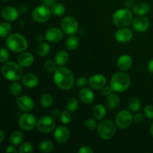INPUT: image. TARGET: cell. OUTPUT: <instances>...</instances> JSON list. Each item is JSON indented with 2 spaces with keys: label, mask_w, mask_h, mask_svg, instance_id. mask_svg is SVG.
Returning <instances> with one entry per match:
<instances>
[{
  "label": "cell",
  "mask_w": 153,
  "mask_h": 153,
  "mask_svg": "<svg viewBox=\"0 0 153 153\" xmlns=\"http://www.w3.org/2000/svg\"><path fill=\"white\" fill-rule=\"evenodd\" d=\"M132 26L137 32H143L149 28V21L146 16L137 15L133 19Z\"/></svg>",
  "instance_id": "12"
},
{
  "label": "cell",
  "mask_w": 153,
  "mask_h": 153,
  "mask_svg": "<svg viewBox=\"0 0 153 153\" xmlns=\"http://www.w3.org/2000/svg\"><path fill=\"white\" fill-rule=\"evenodd\" d=\"M144 114L148 119H153V105H149L144 108Z\"/></svg>",
  "instance_id": "42"
},
{
  "label": "cell",
  "mask_w": 153,
  "mask_h": 153,
  "mask_svg": "<svg viewBox=\"0 0 153 153\" xmlns=\"http://www.w3.org/2000/svg\"><path fill=\"white\" fill-rule=\"evenodd\" d=\"M6 47L15 53L23 52L28 48V43L25 37L19 34H12L7 38L5 42Z\"/></svg>",
  "instance_id": "3"
},
{
  "label": "cell",
  "mask_w": 153,
  "mask_h": 153,
  "mask_svg": "<svg viewBox=\"0 0 153 153\" xmlns=\"http://www.w3.org/2000/svg\"><path fill=\"white\" fill-rule=\"evenodd\" d=\"M133 120L137 123H140L144 120V117L141 113H137L133 116Z\"/></svg>",
  "instance_id": "45"
},
{
  "label": "cell",
  "mask_w": 153,
  "mask_h": 153,
  "mask_svg": "<svg viewBox=\"0 0 153 153\" xmlns=\"http://www.w3.org/2000/svg\"><path fill=\"white\" fill-rule=\"evenodd\" d=\"M66 47L70 50H74L77 49L79 45V38L76 36H70L67 39L65 42Z\"/></svg>",
  "instance_id": "29"
},
{
  "label": "cell",
  "mask_w": 153,
  "mask_h": 153,
  "mask_svg": "<svg viewBox=\"0 0 153 153\" xmlns=\"http://www.w3.org/2000/svg\"><path fill=\"white\" fill-rule=\"evenodd\" d=\"M2 1H7V0H2Z\"/></svg>",
  "instance_id": "54"
},
{
  "label": "cell",
  "mask_w": 153,
  "mask_h": 153,
  "mask_svg": "<svg viewBox=\"0 0 153 153\" xmlns=\"http://www.w3.org/2000/svg\"><path fill=\"white\" fill-rule=\"evenodd\" d=\"M55 128V118L52 116H43L37 122V128L42 133H50Z\"/></svg>",
  "instance_id": "8"
},
{
  "label": "cell",
  "mask_w": 153,
  "mask_h": 153,
  "mask_svg": "<svg viewBox=\"0 0 153 153\" xmlns=\"http://www.w3.org/2000/svg\"><path fill=\"white\" fill-rule=\"evenodd\" d=\"M11 29L12 27L10 23L6 22H1V25H0V37H1V38L7 37V36L9 35V34L10 33Z\"/></svg>",
  "instance_id": "33"
},
{
  "label": "cell",
  "mask_w": 153,
  "mask_h": 153,
  "mask_svg": "<svg viewBox=\"0 0 153 153\" xmlns=\"http://www.w3.org/2000/svg\"><path fill=\"white\" fill-rule=\"evenodd\" d=\"M41 2L44 5L52 7L55 3H56V0H41Z\"/></svg>",
  "instance_id": "47"
},
{
  "label": "cell",
  "mask_w": 153,
  "mask_h": 153,
  "mask_svg": "<svg viewBox=\"0 0 153 153\" xmlns=\"http://www.w3.org/2000/svg\"><path fill=\"white\" fill-rule=\"evenodd\" d=\"M60 114H60V112L58 111V110H56V109H55V110H52V115H51V116L53 117L54 118H56V117H58Z\"/></svg>",
  "instance_id": "50"
},
{
  "label": "cell",
  "mask_w": 153,
  "mask_h": 153,
  "mask_svg": "<svg viewBox=\"0 0 153 153\" xmlns=\"http://www.w3.org/2000/svg\"><path fill=\"white\" fill-rule=\"evenodd\" d=\"M79 153H93L94 150L92 149V148L89 146H83L79 149L78 151Z\"/></svg>",
  "instance_id": "46"
},
{
  "label": "cell",
  "mask_w": 153,
  "mask_h": 153,
  "mask_svg": "<svg viewBox=\"0 0 153 153\" xmlns=\"http://www.w3.org/2000/svg\"><path fill=\"white\" fill-rule=\"evenodd\" d=\"M61 27L64 33L69 35H73L78 31L79 24L75 18L72 16H66L61 20Z\"/></svg>",
  "instance_id": "10"
},
{
  "label": "cell",
  "mask_w": 153,
  "mask_h": 153,
  "mask_svg": "<svg viewBox=\"0 0 153 153\" xmlns=\"http://www.w3.org/2000/svg\"><path fill=\"white\" fill-rule=\"evenodd\" d=\"M149 9H150V7L146 2H140L138 4H136L133 7L134 13L137 15H141V16L146 15L149 11Z\"/></svg>",
  "instance_id": "25"
},
{
  "label": "cell",
  "mask_w": 153,
  "mask_h": 153,
  "mask_svg": "<svg viewBox=\"0 0 153 153\" xmlns=\"http://www.w3.org/2000/svg\"><path fill=\"white\" fill-rule=\"evenodd\" d=\"M10 93L11 95L17 97L22 93V86L20 84L17 82H13L11 85H10Z\"/></svg>",
  "instance_id": "35"
},
{
  "label": "cell",
  "mask_w": 153,
  "mask_h": 153,
  "mask_svg": "<svg viewBox=\"0 0 153 153\" xmlns=\"http://www.w3.org/2000/svg\"><path fill=\"white\" fill-rule=\"evenodd\" d=\"M106 105L111 109H115L120 105V97L116 94H111L107 97Z\"/></svg>",
  "instance_id": "26"
},
{
  "label": "cell",
  "mask_w": 153,
  "mask_h": 153,
  "mask_svg": "<svg viewBox=\"0 0 153 153\" xmlns=\"http://www.w3.org/2000/svg\"><path fill=\"white\" fill-rule=\"evenodd\" d=\"M10 143L13 145H19L23 140V134L19 131H14L10 135Z\"/></svg>",
  "instance_id": "27"
},
{
  "label": "cell",
  "mask_w": 153,
  "mask_h": 153,
  "mask_svg": "<svg viewBox=\"0 0 153 153\" xmlns=\"http://www.w3.org/2000/svg\"><path fill=\"white\" fill-rule=\"evenodd\" d=\"M79 97L81 101L85 104H91L94 101V99H95L94 92L91 90L85 88L81 89V91H79Z\"/></svg>",
  "instance_id": "22"
},
{
  "label": "cell",
  "mask_w": 153,
  "mask_h": 153,
  "mask_svg": "<svg viewBox=\"0 0 153 153\" xmlns=\"http://www.w3.org/2000/svg\"><path fill=\"white\" fill-rule=\"evenodd\" d=\"M53 80L55 85L64 91H69L74 85V76L70 70L66 67L57 68L54 72Z\"/></svg>",
  "instance_id": "1"
},
{
  "label": "cell",
  "mask_w": 153,
  "mask_h": 153,
  "mask_svg": "<svg viewBox=\"0 0 153 153\" xmlns=\"http://www.w3.org/2000/svg\"><path fill=\"white\" fill-rule=\"evenodd\" d=\"M39 149L41 152L44 153L51 152L54 149V144L50 140H43L42 142H40V145H39Z\"/></svg>",
  "instance_id": "31"
},
{
  "label": "cell",
  "mask_w": 153,
  "mask_h": 153,
  "mask_svg": "<svg viewBox=\"0 0 153 153\" xmlns=\"http://www.w3.org/2000/svg\"><path fill=\"white\" fill-rule=\"evenodd\" d=\"M150 134L153 137V123L151 124V126H150Z\"/></svg>",
  "instance_id": "53"
},
{
  "label": "cell",
  "mask_w": 153,
  "mask_h": 153,
  "mask_svg": "<svg viewBox=\"0 0 153 153\" xmlns=\"http://www.w3.org/2000/svg\"><path fill=\"white\" fill-rule=\"evenodd\" d=\"M1 74L3 77L10 82H16L22 76V70L19 64L9 61L5 62L1 67Z\"/></svg>",
  "instance_id": "4"
},
{
  "label": "cell",
  "mask_w": 153,
  "mask_h": 153,
  "mask_svg": "<svg viewBox=\"0 0 153 153\" xmlns=\"http://www.w3.org/2000/svg\"><path fill=\"white\" fill-rule=\"evenodd\" d=\"M133 34L131 31L126 28H120L115 33V38L118 42H120V43H127L131 40Z\"/></svg>",
  "instance_id": "18"
},
{
  "label": "cell",
  "mask_w": 153,
  "mask_h": 153,
  "mask_svg": "<svg viewBox=\"0 0 153 153\" xmlns=\"http://www.w3.org/2000/svg\"><path fill=\"white\" fill-rule=\"evenodd\" d=\"M133 61L131 57L128 55H123L118 58L117 61V65L119 67L120 70L123 71L128 70L132 67Z\"/></svg>",
  "instance_id": "20"
},
{
  "label": "cell",
  "mask_w": 153,
  "mask_h": 153,
  "mask_svg": "<svg viewBox=\"0 0 153 153\" xmlns=\"http://www.w3.org/2000/svg\"><path fill=\"white\" fill-rule=\"evenodd\" d=\"M38 78L34 73H26L22 77V83L28 88H34L38 85Z\"/></svg>",
  "instance_id": "21"
},
{
  "label": "cell",
  "mask_w": 153,
  "mask_h": 153,
  "mask_svg": "<svg viewBox=\"0 0 153 153\" xmlns=\"http://www.w3.org/2000/svg\"><path fill=\"white\" fill-rule=\"evenodd\" d=\"M133 120L131 112L127 110H122L117 114L116 124L121 129H125L130 126Z\"/></svg>",
  "instance_id": "9"
},
{
  "label": "cell",
  "mask_w": 153,
  "mask_h": 153,
  "mask_svg": "<svg viewBox=\"0 0 153 153\" xmlns=\"http://www.w3.org/2000/svg\"><path fill=\"white\" fill-rule=\"evenodd\" d=\"M106 78L103 75H93L88 79V84L90 87L94 90H100L104 88L106 85Z\"/></svg>",
  "instance_id": "15"
},
{
  "label": "cell",
  "mask_w": 153,
  "mask_h": 153,
  "mask_svg": "<svg viewBox=\"0 0 153 153\" xmlns=\"http://www.w3.org/2000/svg\"><path fill=\"white\" fill-rule=\"evenodd\" d=\"M51 47L50 45L47 43H42L38 46L37 49V54L41 57H45L49 55L50 52Z\"/></svg>",
  "instance_id": "32"
},
{
  "label": "cell",
  "mask_w": 153,
  "mask_h": 153,
  "mask_svg": "<svg viewBox=\"0 0 153 153\" xmlns=\"http://www.w3.org/2000/svg\"><path fill=\"white\" fill-rule=\"evenodd\" d=\"M140 106H141V102H140V100L137 98L132 99L128 104L129 110L132 112L138 111L140 108Z\"/></svg>",
  "instance_id": "36"
},
{
  "label": "cell",
  "mask_w": 153,
  "mask_h": 153,
  "mask_svg": "<svg viewBox=\"0 0 153 153\" xmlns=\"http://www.w3.org/2000/svg\"><path fill=\"white\" fill-rule=\"evenodd\" d=\"M88 82V79L85 77H80L79 79H78L77 81H76V85H77L79 88H84V87L87 85V82Z\"/></svg>",
  "instance_id": "44"
},
{
  "label": "cell",
  "mask_w": 153,
  "mask_h": 153,
  "mask_svg": "<svg viewBox=\"0 0 153 153\" xmlns=\"http://www.w3.org/2000/svg\"><path fill=\"white\" fill-rule=\"evenodd\" d=\"M53 103V97L49 93H45L41 96L40 98V105L42 107L47 108H49Z\"/></svg>",
  "instance_id": "28"
},
{
  "label": "cell",
  "mask_w": 153,
  "mask_h": 153,
  "mask_svg": "<svg viewBox=\"0 0 153 153\" xmlns=\"http://www.w3.org/2000/svg\"><path fill=\"white\" fill-rule=\"evenodd\" d=\"M113 91V89L111 88V86H105L104 88H102L101 91V94L104 97H108V96L110 95L111 94Z\"/></svg>",
  "instance_id": "43"
},
{
  "label": "cell",
  "mask_w": 153,
  "mask_h": 153,
  "mask_svg": "<svg viewBox=\"0 0 153 153\" xmlns=\"http://www.w3.org/2000/svg\"><path fill=\"white\" fill-rule=\"evenodd\" d=\"M64 37L62 31L56 27L48 28L45 33V38L47 41L51 43H58L61 41Z\"/></svg>",
  "instance_id": "13"
},
{
  "label": "cell",
  "mask_w": 153,
  "mask_h": 153,
  "mask_svg": "<svg viewBox=\"0 0 153 153\" xmlns=\"http://www.w3.org/2000/svg\"><path fill=\"white\" fill-rule=\"evenodd\" d=\"M106 108L103 105L97 104L93 108V116L96 120H101L105 117Z\"/></svg>",
  "instance_id": "23"
},
{
  "label": "cell",
  "mask_w": 153,
  "mask_h": 153,
  "mask_svg": "<svg viewBox=\"0 0 153 153\" xmlns=\"http://www.w3.org/2000/svg\"><path fill=\"white\" fill-rule=\"evenodd\" d=\"M54 136H55V140L58 143H65L68 141L69 138H70V130L65 126H60L55 130Z\"/></svg>",
  "instance_id": "14"
},
{
  "label": "cell",
  "mask_w": 153,
  "mask_h": 153,
  "mask_svg": "<svg viewBox=\"0 0 153 153\" xmlns=\"http://www.w3.org/2000/svg\"><path fill=\"white\" fill-rule=\"evenodd\" d=\"M60 119L64 125L70 123L72 120V115L70 111H63L60 114Z\"/></svg>",
  "instance_id": "37"
},
{
  "label": "cell",
  "mask_w": 153,
  "mask_h": 153,
  "mask_svg": "<svg viewBox=\"0 0 153 153\" xmlns=\"http://www.w3.org/2000/svg\"><path fill=\"white\" fill-rule=\"evenodd\" d=\"M1 16L4 20L7 22H13L19 16V11L17 9L12 6H6L1 10Z\"/></svg>",
  "instance_id": "17"
},
{
  "label": "cell",
  "mask_w": 153,
  "mask_h": 153,
  "mask_svg": "<svg viewBox=\"0 0 153 153\" xmlns=\"http://www.w3.org/2000/svg\"><path fill=\"white\" fill-rule=\"evenodd\" d=\"M44 68L49 73L55 72L57 70V63L52 60H47L44 63Z\"/></svg>",
  "instance_id": "39"
},
{
  "label": "cell",
  "mask_w": 153,
  "mask_h": 153,
  "mask_svg": "<svg viewBox=\"0 0 153 153\" xmlns=\"http://www.w3.org/2000/svg\"><path fill=\"white\" fill-rule=\"evenodd\" d=\"M18 107L23 111H30L34 108V101L28 96H20L16 99Z\"/></svg>",
  "instance_id": "16"
},
{
  "label": "cell",
  "mask_w": 153,
  "mask_h": 153,
  "mask_svg": "<svg viewBox=\"0 0 153 153\" xmlns=\"http://www.w3.org/2000/svg\"><path fill=\"white\" fill-rule=\"evenodd\" d=\"M55 62L58 66L63 67L67 63L69 60V54L64 50H60L55 55Z\"/></svg>",
  "instance_id": "24"
},
{
  "label": "cell",
  "mask_w": 153,
  "mask_h": 153,
  "mask_svg": "<svg viewBox=\"0 0 153 153\" xmlns=\"http://www.w3.org/2000/svg\"><path fill=\"white\" fill-rule=\"evenodd\" d=\"M19 125L22 130L29 131L35 128L37 122L34 115L26 113L20 116L19 119Z\"/></svg>",
  "instance_id": "11"
},
{
  "label": "cell",
  "mask_w": 153,
  "mask_h": 153,
  "mask_svg": "<svg viewBox=\"0 0 153 153\" xmlns=\"http://www.w3.org/2000/svg\"><path fill=\"white\" fill-rule=\"evenodd\" d=\"M34 150L33 146L29 142H23L21 143L19 148V152L20 153H31Z\"/></svg>",
  "instance_id": "38"
},
{
  "label": "cell",
  "mask_w": 153,
  "mask_h": 153,
  "mask_svg": "<svg viewBox=\"0 0 153 153\" xmlns=\"http://www.w3.org/2000/svg\"><path fill=\"white\" fill-rule=\"evenodd\" d=\"M85 126H86L87 128H88V129L94 130L95 129V128L97 127V123L94 119H92V118H88V120H85Z\"/></svg>",
  "instance_id": "41"
},
{
  "label": "cell",
  "mask_w": 153,
  "mask_h": 153,
  "mask_svg": "<svg viewBox=\"0 0 153 153\" xmlns=\"http://www.w3.org/2000/svg\"><path fill=\"white\" fill-rule=\"evenodd\" d=\"M97 130L100 137L104 140H110L116 133V127L114 124L109 120H102L99 123Z\"/></svg>",
  "instance_id": "6"
},
{
  "label": "cell",
  "mask_w": 153,
  "mask_h": 153,
  "mask_svg": "<svg viewBox=\"0 0 153 153\" xmlns=\"http://www.w3.org/2000/svg\"><path fill=\"white\" fill-rule=\"evenodd\" d=\"M148 70L151 73H153V59L151 60L148 64Z\"/></svg>",
  "instance_id": "51"
},
{
  "label": "cell",
  "mask_w": 153,
  "mask_h": 153,
  "mask_svg": "<svg viewBox=\"0 0 153 153\" xmlns=\"http://www.w3.org/2000/svg\"><path fill=\"white\" fill-rule=\"evenodd\" d=\"M4 131H3V130H1L0 131V142H3V140H4Z\"/></svg>",
  "instance_id": "52"
},
{
  "label": "cell",
  "mask_w": 153,
  "mask_h": 153,
  "mask_svg": "<svg viewBox=\"0 0 153 153\" xmlns=\"http://www.w3.org/2000/svg\"><path fill=\"white\" fill-rule=\"evenodd\" d=\"M51 10L55 16H61L65 13L66 8L61 3H55L51 7Z\"/></svg>",
  "instance_id": "30"
},
{
  "label": "cell",
  "mask_w": 153,
  "mask_h": 153,
  "mask_svg": "<svg viewBox=\"0 0 153 153\" xmlns=\"http://www.w3.org/2000/svg\"><path fill=\"white\" fill-rule=\"evenodd\" d=\"M125 6L126 8H131L134 6V0H126L125 2Z\"/></svg>",
  "instance_id": "48"
},
{
  "label": "cell",
  "mask_w": 153,
  "mask_h": 153,
  "mask_svg": "<svg viewBox=\"0 0 153 153\" xmlns=\"http://www.w3.org/2000/svg\"><path fill=\"white\" fill-rule=\"evenodd\" d=\"M5 152H14V153H16L17 152V150H16V149L15 147H13V146H8L7 148H6L5 149Z\"/></svg>",
  "instance_id": "49"
},
{
  "label": "cell",
  "mask_w": 153,
  "mask_h": 153,
  "mask_svg": "<svg viewBox=\"0 0 153 153\" xmlns=\"http://www.w3.org/2000/svg\"><path fill=\"white\" fill-rule=\"evenodd\" d=\"M66 105H67L68 111H70V112H75L79 108V102L76 98L71 97L67 101Z\"/></svg>",
  "instance_id": "34"
},
{
  "label": "cell",
  "mask_w": 153,
  "mask_h": 153,
  "mask_svg": "<svg viewBox=\"0 0 153 153\" xmlns=\"http://www.w3.org/2000/svg\"><path fill=\"white\" fill-rule=\"evenodd\" d=\"M131 80L128 74L123 72H117L112 76L110 81V86L114 91L117 93L124 92L129 88Z\"/></svg>",
  "instance_id": "2"
},
{
  "label": "cell",
  "mask_w": 153,
  "mask_h": 153,
  "mask_svg": "<svg viewBox=\"0 0 153 153\" xmlns=\"http://www.w3.org/2000/svg\"><path fill=\"white\" fill-rule=\"evenodd\" d=\"M9 52L7 49L5 48H1V51H0V61L1 63H5L7 60L9 59Z\"/></svg>",
  "instance_id": "40"
},
{
  "label": "cell",
  "mask_w": 153,
  "mask_h": 153,
  "mask_svg": "<svg viewBox=\"0 0 153 153\" xmlns=\"http://www.w3.org/2000/svg\"><path fill=\"white\" fill-rule=\"evenodd\" d=\"M34 61V58L33 55L30 52H23L18 56L17 62L21 67H28L33 64Z\"/></svg>",
  "instance_id": "19"
},
{
  "label": "cell",
  "mask_w": 153,
  "mask_h": 153,
  "mask_svg": "<svg viewBox=\"0 0 153 153\" xmlns=\"http://www.w3.org/2000/svg\"><path fill=\"white\" fill-rule=\"evenodd\" d=\"M133 14L128 8H121L115 11L113 15V22L119 28H126L131 25Z\"/></svg>",
  "instance_id": "5"
},
{
  "label": "cell",
  "mask_w": 153,
  "mask_h": 153,
  "mask_svg": "<svg viewBox=\"0 0 153 153\" xmlns=\"http://www.w3.org/2000/svg\"><path fill=\"white\" fill-rule=\"evenodd\" d=\"M52 13V10L49 8V6L42 4L37 6L33 10L32 17L36 22L43 23L47 22L50 19Z\"/></svg>",
  "instance_id": "7"
}]
</instances>
